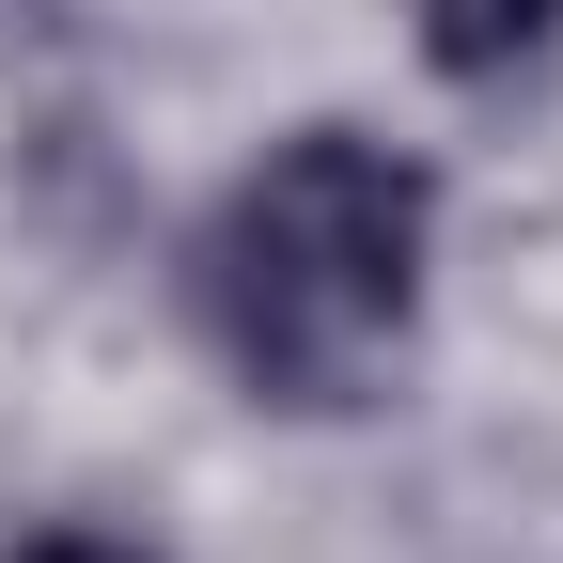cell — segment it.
<instances>
[{"label": "cell", "mask_w": 563, "mask_h": 563, "mask_svg": "<svg viewBox=\"0 0 563 563\" xmlns=\"http://www.w3.org/2000/svg\"><path fill=\"white\" fill-rule=\"evenodd\" d=\"M203 313L266 407H361L422 313V173L361 125L266 141L203 235Z\"/></svg>", "instance_id": "obj_1"}, {"label": "cell", "mask_w": 563, "mask_h": 563, "mask_svg": "<svg viewBox=\"0 0 563 563\" xmlns=\"http://www.w3.org/2000/svg\"><path fill=\"white\" fill-rule=\"evenodd\" d=\"M407 16H422V63L439 79H517V63H548L563 0H407Z\"/></svg>", "instance_id": "obj_2"}, {"label": "cell", "mask_w": 563, "mask_h": 563, "mask_svg": "<svg viewBox=\"0 0 563 563\" xmlns=\"http://www.w3.org/2000/svg\"><path fill=\"white\" fill-rule=\"evenodd\" d=\"M0 563H157V548H141V532H110V517H32Z\"/></svg>", "instance_id": "obj_3"}]
</instances>
